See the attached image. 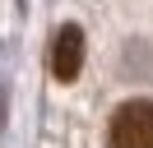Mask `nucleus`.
Returning <instances> with one entry per match:
<instances>
[{"instance_id":"nucleus-1","label":"nucleus","mask_w":153,"mask_h":148,"mask_svg":"<svg viewBox=\"0 0 153 148\" xmlns=\"http://www.w3.org/2000/svg\"><path fill=\"white\" fill-rule=\"evenodd\" d=\"M111 148H153V102L134 97L111 116Z\"/></svg>"},{"instance_id":"nucleus-2","label":"nucleus","mask_w":153,"mask_h":148,"mask_svg":"<svg viewBox=\"0 0 153 148\" xmlns=\"http://www.w3.org/2000/svg\"><path fill=\"white\" fill-rule=\"evenodd\" d=\"M79 70H84V33L74 23H65L51 42V74L60 83H70V79H79Z\"/></svg>"}]
</instances>
